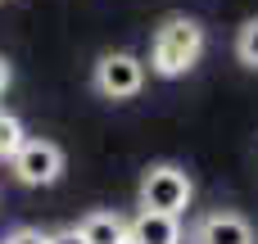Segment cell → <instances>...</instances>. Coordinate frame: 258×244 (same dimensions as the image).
<instances>
[{
    "label": "cell",
    "instance_id": "1",
    "mask_svg": "<svg viewBox=\"0 0 258 244\" xmlns=\"http://www.w3.org/2000/svg\"><path fill=\"white\" fill-rule=\"evenodd\" d=\"M204 54V27L195 18H168L159 32H154V45H150V68L159 77H181L200 63Z\"/></svg>",
    "mask_w": 258,
    "mask_h": 244
},
{
    "label": "cell",
    "instance_id": "2",
    "mask_svg": "<svg viewBox=\"0 0 258 244\" xmlns=\"http://www.w3.org/2000/svg\"><path fill=\"white\" fill-rule=\"evenodd\" d=\"M190 199H195V181L177 163H154L141 181V208H150V213H177L181 217L190 208Z\"/></svg>",
    "mask_w": 258,
    "mask_h": 244
},
{
    "label": "cell",
    "instance_id": "3",
    "mask_svg": "<svg viewBox=\"0 0 258 244\" xmlns=\"http://www.w3.org/2000/svg\"><path fill=\"white\" fill-rule=\"evenodd\" d=\"M141 86H145V63L136 54L113 50L95 63V91L104 100H132V95H141Z\"/></svg>",
    "mask_w": 258,
    "mask_h": 244
},
{
    "label": "cell",
    "instance_id": "4",
    "mask_svg": "<svg viewBox=\"0 0 258 244\" xmlns=\"http://www.w3.org/2000/svg\"><path fill=\"white\" fill-rule=\"evenodd\" d=\"M9 168H14V177L23 186H54L59 172H63V149L50 145V140H23L14 149Z\"/></svg>",
    "mask_w": 258,
    "mask_h": 244
},
{
    "label": "cell",
    "instance_id": "5",
    "mask_svg": "<svg viewBox=\"0 0 258 244\" xmlns=\"http://www.w3.org/2000/svg\"><path fill=\"white\" fill-rule=\"evenodd\" d=\"M195 244H254V226L240 213H209L195 226Z\"/></svg>",
    "mask_w": 258,
    "mask_h": 244
},
{
    "label": "cell",
    "instance_id": "6",
    "mask_svg": "<svg viewBox=\"0 0 258 244\" xmlns=\"http://www.w3.org/2000/svg\"><path fill=\"white\" fill-rule=\"evenodd\" d=\"M132 240L136 244H181L177 213H150V208H141L136 222H132Z\"/></svg>",
    "mask_w": 258,
    "mask_h": 244
},
{
    "label": "cell",
    "instance_id": "7",
    "mask_svg": "<svg viewBox=\"0 0 258 244\" xmlns=\"http://www.w3.org/2000/svg\"><path fill=\"white\" fill-rule=\"evenodd\" d=\"M77 231H82L86 244H122L132 235V222H122L118 213H86L77 222Z\"/></svg>",
    "mask_w": 258,
    "mask_h": 244
},
{
    "label": "cell",
    "instance_id": "8",
    "mask_svg": "<svg viewBox=\"0 0 258 244\" xmlns=\"http://www.w3.org/2000/svg\"><path fill=\"white\" fill-rule=\"evenodd\" d=\"M236 59L245 68H258V18H249L240 32H236Z\"/></svg>",
    "mask_w": 258,
    "mask_h": 244
},
{
    "label": "cell",
    "instance_id": "9",
    "mask_svg": "<svg viewBox=\"0 0 258 244\" xmlns=\"http://www.w3.org/2000/svg\"><path fill=\"white\" fill-rule=\"evenodd\" d=\"M27 136H23V127H18V118H9V113H0V158H14V149L23 145Z\"/></svg>",
    "mask_w": 258,
    "mask_h": 244
},
{
    "label": "cell",
    "instance_id": "10",
    "mask_svg": "<svg viewBox=\"0 0 258 244\" xmlns=\"http://www.w3.org/2000/svg\"><path fill=\"white\" fill-rule=\"evenodd\" d=\"M5 244H50V235H45V231H32V226H23V231H14Z\"/></svg>",
    "mask_w": 258,
    "mask_h": 244
},
{
    "label": "cell",
    "instance_id": "11",
    "mask_svg": "<svg viewBox=\"0 0 258 244\" xmlns=\"http://www.w3.org/2000/svg\"><path fill=\"white\" fill-rule=\"evenodd\" d=\"M50 244H86V240H82V231L73 226V231H59V235H50Z\"/></svg>",
    "mask_w": 258,
    "mask_h": 244
},
{
    "label": "cell",
    "instance_id": "12",
    "mask_svg": "<svg viewBox=\"0 0 258 244\" xmlns=\"http://www.w3.org/2000/svg\"><path fill=\"white\" fill-rule=\"evenodd\" d=\"M9 77H14V72H9V63L0 59V95H5V86H9Z\"/></svg>",
    "mask_w": 258,
    "mask_h": 244
},
{
    "label": "cell",
    "instance_id": "13",
    "mask_svg": "<svg viewBox=\"0 0 258 244\" xmlns=\"http://www.w3.org/2000/svg\"><path fill=\"white\" fill-rule=\"evenodd\" d=\"M122 244H136V240H132V235H127V240H122Z\"/></svg>",
    "mask_w": 258,
    "mask_h": 244
}]
</instances>
